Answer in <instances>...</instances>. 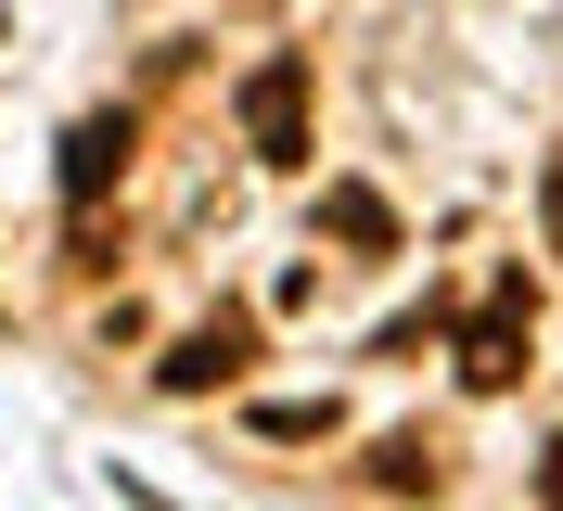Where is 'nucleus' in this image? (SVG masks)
Returning a JSON list of instances; mask_svg holds the SVG:
<instances>
[{
    "label": "nucleus",
    "mask_w": 563,
    "mask_h": 511,
    "mask_svg": "<svg viewBox=\"0 0 563 511\" xmlns=\"http://www.w3.org/2000/svg\"><path fill=\"white\" fill-rule=\"evenodd\" d=\"M526 345H538V295L499 281V295L461 320V384H474V397H512V384H526Z\"/></svg>",
    "instance_id": "obj_1"
},
{
    "label": "nucleus",
    "mask_w": 563,
    "mask_h": 511,
    "mask_svg": "<svg viewBox=\"0 0 563 511\" xmlns=\"http://www.w3.org/2000/svg\"><path fill=\"white\" fill-rule=\"evenodd\" d=\"M244 141H256V167H308V52H269V65L244 77Z\"/></svg>",
    "instance_id": "obj_2"
},
{
    "label": "nucleus",
    "mask_w": 563,
    "mask_h": 511,
    "mask_svg": "<svg viewBox=\"0 0 563 511\" xmlns=\"http://www.w3.org/2000/svg\"><path fill=\"white\" fill-rule=\"evenodd\" d=\"M244 358H256V320L218 307V320H192V333L154 358V384H167V397H218V384H244Z\"/></svg>",
    "instance_id": "obj_3"
},
{
    "label": "nucleus",
    "mask_w": 563,
    "mask_h": 511,
    "mask_svg": "<svg viewBox=\"0 0 563 511\" xmlns=\"http://www.w3.org/2000/svg\"><path fill=\"white\" fill-rule=\"evenodd\" d=\"M129 141H141L129 115H77V129H65V204H77V218L129 179Z\"/></svg>",
    "instance_id": "obj_4"
},
{
    "label": "nucleus",
    "mask_w": 563,
    "mask_h": 511,
    "mask_svg": "<svg viewBox=\"0 0 563 511\" xmlns=\"http://www.w3.org/2000/svg\"><path fill=\"white\" fill-rule=\"evenodd\" d=\"M449 474H461V447L435 435V422H410V435H385V447H372V486H385V499H435Z\"/></svg>",
    "instance_id": "obj_5"
},
{
    "label": "nucleus",
    "mask_w": 563,
    "mask_h": 511,
    "mask_svg": "<svg viewBox=\"0 0 563 511\" xmlns=\"http://www.w3.org/2000/svg\"><path fill=\"white\" fill-rule=\"evenodd\" d=\"M320 231L346 243V256H397V204L372 179H320Z\"/></svg>",
    "instance_id": "obj_6"
},
{
    "label": "nucleus",
    "mask_w": 563,
    "mask_h": 511,
    "mask_svg": "<svg viewBox=\"0 0 563 511\" xmlns=\"http://www.w3.org/2000/svg\"><path fill=\"white\" fill-rule=\"evenodd\" d=\"M256 435H269V447H333L346 409H333V397H256Z\"/></svg>",
    "instance_id": "obj_7"
},
{
    "label": "nucleus",
    "mask_w": 563,
    "mask_h": 511,
    "mask_svg": "<svg viewBox=\"0 0 563 511\" xmlns=\"http://www.w3.org/2000/svg\"><path fill=\"white\" fill-rule=\"evenodd\" d=\"M538 243H551V256H563V154H551V167H538Z\"/></svg>",
    "instance_id": "obj_8"
},
{
    "label": "nucleus",
    "mask_w": 563,
    "mask_h": 511,
    "mask_svg": "<svg viewBox=\"0 0 563 511\" xmlns=\"http://www.w3.org/2000/svg\"><path fill=\"white\" fill-rule=\"evenodd\" d=\"M538 511H563V435L538 447Z\"/></svg>",
    "instance_id": "obj_9"
}]
</instances>
